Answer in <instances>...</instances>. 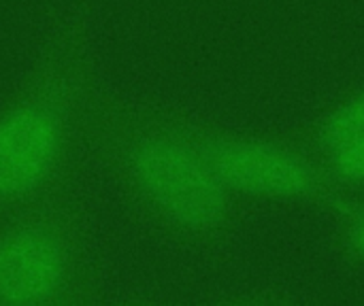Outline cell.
I'll return each instance as SVG.
<instances>
[{
    "mask_svg": "<svg viewBox=\"0 0 364 306\" xmlns=\"http://www.w3.org/2000/svg\"><path fill=\"white\" fill-rule=\"evenodd\" d=\"M175 117L209 170L252 213L282 209L326 215L346 200L290 128H235L179 104Z\"/></svg>",
    "mask_w": 364,
    "mask_h": 306,
    "instance_id": "cell-4",
    "label": "cell"
},
{
    "mask_svg": "<svg viewBox=\"0 0 364 306\" xmlns=\"http://www.w3.org/2000/svg\"><path fill=\"white\" fill-rule=\"evenodd\" d=\"M100 302L83 181L0 213V306Z\"/></svg>",
    "mask_w": 364,
    "mask_h": 306,
    "instance_id": "cell-3",
    "label": "cell"
},
{
    "mask_svg": "<svg viewBox=\"0 0 364 306\" xmlns=\"http://www.w3.org/2000/svg\"><path fill=\"white\" fill-rule=\"evenodd\" d=\"M85 0H55L23 72L0 96V213L81 181L98 94Z\"/></svg>",
    "mask_w": 364,
    "mask_h": 306,
    "instance_id": "cell-2",
    "label": "cell"
},
{
    "mask_svg": "<svg viewBox=\"0 0 364 306\" xmlns=\"http://www.w3.org/2000/svg\"><path fill=\"white\" fill-rule=\"evenodd\" d=\"M326 217L331 222V247L339 262L354 273H364V198L339 202Z\"/></svg>",
    "mask_w": 364,
    "mask_h": 306,
    "instance_id": "cell-6",
    "label": "cell"
},
{
    "mask_svg": "<svg viewBox=\"0 0 364 306\" xmlns=\"http://www.w3.org/2000/svg\"><path fill=\"white\" fill-rule=\"evenodd\" d=\"M290 130L316 155L343 147L364 149V79Z\"/></svg>",
    "mask_w": 364,
    "mask_h": 306,
    "instance_id": "cell-5",
    "label": "cell"
},
{
    "mask_svg": "<svg viewBox=\"0 0 364 306\" xmlns=\"http://www.w3.org/2000/svg\"><path fill=\"white\" fill-rule=\"evenodd\" d=\"M87 155L124 209L154 236L196 256H220L252 211L203 162L175 104L98 89Z\"/></svg>",
    "mask_w": 364,
    "mask_h": 306,
    "instance_id": "cell-1",
    "label": "cell"
}]
</instances>
